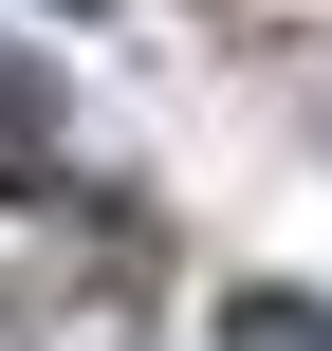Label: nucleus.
<instances>
[{"label": "nucleus", "instance_id": "obj_1", "mask_svg": "<svg viewBox=\"0 0 332 351\" xmlns=\"http://www.w3.org/2000/svg\"><path fill=\"white\" fill-rule=\"evenodd\" d=\"M222 351H332V296H240Z\"/></svg>", "mask_w": 332, "mask_h": 351}]
</instances>
